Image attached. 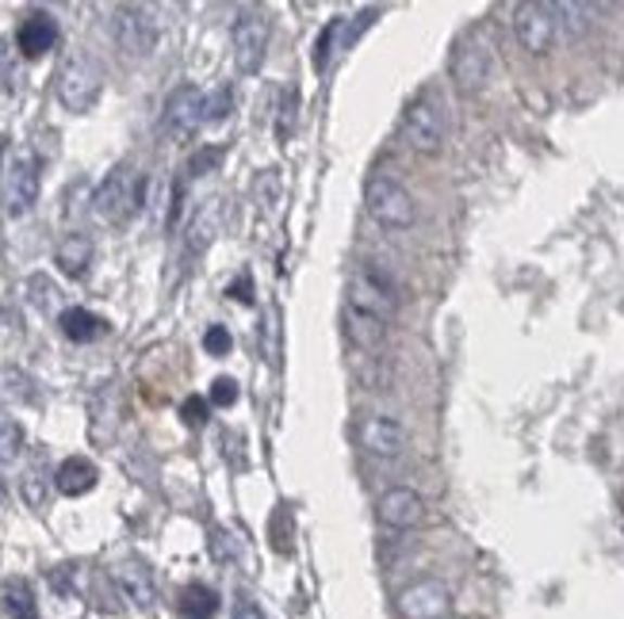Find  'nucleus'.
I'll use <instances>...</instances> for the list:
<instances>
[{
	"mask_svg": "<svg viewBox=\"0 0 624 619\" xmlns=\"http://www.w3.org/2000/svg\"><path fill=\"white\" fill-rule=\"evenodd\" d=\"M365 207L368 218L383 230H410L418 222V203H413L410 188L387 172H375L365 184Z\"/></svg>",
	"mask_w": 624,
	"mask_h": 619,
	"instance_id": "obj_1",
	"label": "nucleus"
},
{
	"mask_svg": "<svg viewBox=\"0 0 624 619\" xmlns=\"http://www.w3.org/2000/svg\"><path fill=\"white\" fill-rule=\"evenodd\" d=\"M100 92H104V69L97 65V57L85 54V50L65 57L62 69H58V100H62L65 112H92Z\"/></svg>",
	"mask_w": 624,
	"mask_h": 619,
	"instance_id": "obj_2",
	"label": "nucleus"
},
{
	"mask_svg": "<svg viewBox=\"0 0 624 619\" xmlns=\"http://www.w3.org/2000/svg\"><path fill=\"white\" fill-rule=\"evenodd\" d=\"M147 188L150 180L138 177L130 165H115L104 177V184H100L97 199H92L97 203V215L112 225H123L130 215H138V210L147 207Z\"/></svg>",
	"mask_w": 624,
	"mask_h": 619,
	"instance_id": "obj_3",
	"label": "nucleus"
},
{
	"mask_svg": "<svg viewBox=\"0 0 624 619\" xmlns=\"http://www.w3.org/2000/svg\"><path fill=\"white\" fill-rule=\"evenodd\" d=\"M403 138L413 153H433L445 150V138H448V122H445V107L433 92H422L418 100H410L403 112Z\"/></svg>",
	"mask_w": 624,
	"mask_h": 619,
	"instance_id": "obj_4",
	"label": "nucleus"
},
{
	"mask_svg": "<svg viewBox=\"0 0 624 619\" xmlns=\"http://www.w3.org/2000/svg\"><path fill=\"white\" fill-rule=\"evenodd\" d=\"M157 35H162V27H157L154 12L142 9V4H119L112 12V39L127 57H150L157 47Z\"/></svg>",
	"mask_w": 624,
	"mask_h": 619,
	"instance_id": "obj_5",
	"label": "nucleus"
},
{
	"mask_svg": "<svg viewBox=\"0 0 624 619\" xmlns=\"http://www.w3.org/2000/svg\"><path fill=\"white\" fill-rule=\"evenodd\" d=\"M39 188H42L39 157H35V150H20L9 169H4V210H9V218H24L39 203Z\"/></svg>",
	"mask_w": 624,
	"mask_h": 619,
	"instance_id": "obj_6",
	"label": "nucleus"
},
{
	"mask_svg": "<svg viewBox=\"0 0 624 619\" xmlns=\"http://www.w3.org/2000/svg\"><path fill=\"white\" fill-rule=\"evenodd\" d=\"M395 608L403 619H448L453 616V589L441 578H422L398 593Z\"/></svg>",
	"mask_w": 624,
	"mask_h": 619,
	"instance_id": "obj_7",
	"label": "nucleus"
},
{
	"mask_svg": "<svg viewBox=\"0 0 624 619\" xmlns=\"http://www.w3.org/2000/svg\"><path fill=\"white\" fill-rule=\"evenodd\" d=\"M513 35H518L521 50H529L533 57H544L551 47H556V35H560V24H556V12L551 4H518L513 9Z\"/></svg>",
	"mask_w": 624,
	"mask_h": 619,
	"instance_id": "obj_8",
	"label": "nucleus"
},
{
	"mask_svg": "<svg viewBox=\"0 0 624 619\" xmlns=\"http://www.w3.org/2000/svg\"><path fill=\"white\" fill-rule=\"evenodd\" d=\"M345 306L357 310V314L391 322V314H395V283L383 272H375V268H360V275L349 283V302Z\"/></svg>",
	"mask_w": 624,
	"mask_h": 619,
	"instance_id": "obj_9",
	"label": "nucleus"
},
{
	"mask_svg": "<svg viewBox=\"0 0 624 619\" xmlns=\"http://www.w3.org/2000/svg\"><path fill=\"white\" fill-rule=\"evenodd\" d=\"M448 73H453V85L463 92V96H475V92H483L491 81V50L479 39L456 42Z\"/></svg>",
	"mask_w": 624,
	"mask_h": 619,
	"instance_id": "obj_10",
	"label": "nucleus"
},
{
	"mask_svg": "<svg viewBox=\"0 0 624 619\" xmlns=\"http://www.w3.org/2000/svg\"><path fill=\"white\" fill-rule=\"evenodd\" d=\"M165 130L177 138H188L207 122V92H200L195 85H180L169 92L165 100V115H162Z\"/></svg>",
	"mask_w": 624,
	"mask_h": 619,
	"instance_id": "obj_11",
	"label": "nucleus"
},
{
	"mask_svg": "<svg viewBox=\"0 0 624 619\" xmlns=\"http://www.w3.org/2000/svg\"><path fill=\"white\" fill-rule=\"evenodd\" d=\"M268 50V16L265 12H242L234 24V62L242 73H257Z\"/></svg>",
	"mask_w": 624,
	"mask_h": 619,
	"instance_id": "obj_12",
	"label": "nucleus"
},
{
	"mask_svg": "<svg viewBox=\"0 0 624 619\" xmlns=\"http://www.w3.org/2000/svg\"><path fill=\"white\" fill-rule=\"evenodd\" d=\"M357 440L368 455L375 459H398L406 451V428L395 417H365L357 425Z\"/></svg>",
	"mask_w": 624,
	"mask_h": 619,
	"instance_id": "obj_13",
	"label": "nucleus"
},
{
	"mask_svg": "<svg viewBox=\"0 0 624 619\" xmlns=\"http://www.w3.org/2000/svg\"><path fill=\"white\" fill-rule=\"evenodd\" d=\"M425 516V501L422 493L406 490V486H395V490H387L380 498V520L387 524V528L395 531H410L418 528Z\"/></svg>",
	"mask_w": 624,
	"mask_h": 619,
	"instance_id": "obj_14",
	"label": "nucleus"
},
{
	"mask_svg": "<svg viewBox=\"0 0 624 619\" xmlns=\"http://www.w3.org/2000/svg\"><path fill=\"white\" fill-rule=\"evenodd\" d=\"M115 585L119 593L127 596L135 608L150 611L157 601V585H154V573H150L147 563H138V558H127V563L115 566Z\"/></svg>",
	"mask_w": 624,
	"mask_h": 619,
	"instance_id": "obj_15",
	"label": "nucleus"
},
{
	"mask_svg": "<svg viewBox=\"0 0 624 619\" xmlns=\"http://www.w3.org/2000/svg\"><path fill=\"white\" fill-rule=\"evenodd\" d=\"M58 42V20L50 16V12H31V16H24V24H20L16 31V50L24 57H42L47 50H54Z\"/></svg>",
	"mask_w": 624,
	"mask_h": 619,
	"instance_id": "obj_16",
	"label": "nucleus"
},
{
	"mask_svg": "<svg viewBox=\"0 0 624 619\" xmlns=\"http://www.w3.org/2000/svg\"><path fill=\"white\" fill-rule=\"evenodd\" d=\"M97 482H100L97 463L85 455H69L62 467L54 470V486H58V493H65V498H85V493L97 490Z\"/></svg>",
	"mask_w": 624,
	"mask_h": 619,
	"instance_id": "obj_17",
	"label": "nucleus"
},
{
	"mask_svg": "<svg viewBox=\"0 0 624 619\" xmlns=\"http://www.w3.org/2000/svg\"><path fill=\"white\" fill-rule=\"evenodd\" d=\"M58 325H62V333L74 345H92V340H100L107 333V322L100 314H92V310H85V306H74V310H62V318H58Z\"/></svg>",
	"mask_w": 624,
	"mask_h": 619,
	"instance_id": "obj_18",
	"label": "nucleus"
},
{
	"mask_svg": "<svg viewBox=\"0 0 624 619\" xmlns=\"http://www.w3.org/2000/svg\"><path fill=\"white\" fill-rule=\"evenodd\" d=\"M54 265L62 268L69 280H81V275L89 272V265H92V242L85 234L62 237V242H58V249H54Z\"/></svg>",
	"mask_w": 624,
	"mask_h": 619,
	"instance_id": "obj_19",
	"label": "nucleus"
},
{
	"mask_svg": "<svg viewBox=\"0 0 624 619\" xmlns=\"http://www.w3.org/2000/svg\"><path fill=\"white\" fill-rule=\"evenodd\" d=\"M345 333H349V340L357 348H380L383 340H387V322H380V318H368V314H357V310H349L345 306Z\"/></svg>",
	"mask_w": 624,
	"mask_h": 619,
	"instance_id": "obj_20",
	"label": "nucleus"
},
{
	"mask_svg": "<svg viewBox=\"0 0 624 619\" xmlns=\"http://www.w3.org/2000/svg\"><path fill=\"white\" fill-rule=\"evenodd\" d=\"M551 12H556V24L563 27V35H568V39H583V35L594 27V16H598V9H594V4H578V0L551 4Z\"/></svg>",
	"mask_w": 624,
	"mask_h": 619,
	"instance_id": "obj_21",
	"label": "nucleus"
},
{
	"mask_svg": "<svg viewBox=\"0 0 624 619\" xmlns=\"http://www.w3.org/2000/svg\"><path fill=\"white\" fill-rule=\"evenodd\" d=\"M24 425L12 413H0V470H9L24 455Z\"/></svg>",
	"mask_w": 624,
	"mask_h": 619,
	"instance_id": "obj_22",
	"label": "nucleus"
},
{
	"mask_svg": "<svg viewBox=\"0 0 624 619\" xmlns=\"http://www.w3.org/2000/svg\"><path fill=\"white\" fill-rule=\"evenodd\" d=\"M4 608H9V619H39V604L24 578H12L4 585Z\"/></svg>",
	"mask_w": 624,
	"mask_h": 619,
	"instance_id": "obj_23",
	"label": "nucleus"
},
{
	"mask_svg": "<svg viewBox=\"0 0 624 619\" xmlns=\"http://www.w3.org/2000/svg\"><path fill=\"white\" fill-rule=\"evenodd\" d=\"M20 493H24V501L31 508H42L47 505V493H50V478L47 470H42V459L39 463H31V467L24 470V478H20Z\"/></svg>",
	"mask_w": 624,
	"mask_h": 619,
	"instance_id": "obj_24",
	"label": "nucleus"
},
{
	"mask_svg": "<svg viewBox=\"0 0 624 619\" xmlns=\"http://www.w3.org/2000/svg\"><path fill=\"white\" fill-rule=\"evenodd\" d=\"M280 340H284V325H280V310L276 306H268V314H265V330H260V348H265L268 363L272 367H280Z\"/></svg>",
	"mask_w": 624,
	"mask_h": 619,
	"instance_id": "obj_25",
	"label": "nucleus"
},
{
	"mask_svg": "<svg viewBox=\"0 0 624 619\" xmlns=\"http://www.w3.org/2000/svg\"><path fill=\"white\" fill-rule=\"evenodd\" d=\"M27 291H31L35 310H42V314H50V310H58V287L47 280V275H31V280H27Z\"/></svg>",
	"mask_w": 624,
	"mask_h": 619,
	"instance_id": "obj_26",
	"label": "nucleus"
},
{
	"mask_svg": "<svg viewBox=\"0 0 624 619\" xmlns=\"http://www.w3.org/2000/svg\"><path fill=\"white\" fill-rule=\"evenodd\" d=\"M219 162H222V150L219 145H207V150H200L192 162H188V172H192V177H207V172L219 169Z\"/></svg>",
	"mask_w": 624,
	"mask_h": 619,
	"instance_id": "obj_27",
	"label": "nucleus"
},
{
	"mask_svg": "<svg viewBox=\"0 0 624 619\" xmlns=\"http://www.w3.org/2000/svg\"><path fill=\"white\" fill-rule=\"evenodd\" d=\"M230 333H227V325H212V330L203 333V348H207V356H227L230 352Z\"/></svg>",
	"mask_w": 624,
	"mask_h": 619,
	"instance_id": "obj_28",
	"label": "nucleus"
},
{
	"mask_svg": "<svg viewBox=\"0 0 624 619\" xmlns=\"http://www.w3.org/2000/svg\"><path fill=\"white\" fill-rule=\"evenodd\" d=\"M212 402H215V405H222V410L238 402V383H234V378H227V375L215 378V386H212Z\"/></svg>",
	"mask_w": 624,
	"mask_h": 619,
	"instance_id": "obj_29",
	"label": "nucleus"
},
{
	"mask_svg": "<svg viewBox=\"0 0 624 619\" xmlns=\"http://www.w3.org/2000/svg\"><path fill=\"white\" fill-rule=\"evenodd\" d=\"M230 112V89H219L215 96H207V122H219Z\"/></svg>",
	"mask_w": 624,
	"mask_h": 619,
	"instance_id": "obj_30",
	"label": "nucleus"
},
{
	"mask_svg": "<svg viewBox=\"0 0 624 619\" xmlns=\"http://www.w3.org/2000/svg\"><path fill=\"white\" fill-rule=\"evenodd\" d=\"M180 413H184V421H188V425H195V428H200L203 421H207V402H203V398H188V402H184V410H180Z\"/></svg>",
	"mask_w": 624,
	"mask_h": 619,
	"instance_id": "obj_31",
	"label": "nucleus"
},
{
	"mask_svg": "<svg viewBox=\"0 0 624 619\" xmlns=\"http://www.w3.org/2000/svg\"><path fill=\"white\" fill-rule=\"evenodd\" d=\"M234 619H265V611H260L250 596H238V601H234Z\"/></svg>",
	"mask_w": 624,
	"mask_h": 619,
	"instance_id": "obj_32",
	"label": "nucleus"
},
{
	"mask_svg": "<svg viewBox=\"0 0 624 619\" xmlns=\"http://www.w3.org/2000/svg\"><path fill=\"white\" fill-rule=\"evenodd\" d=\"M250 291H253L250 275H242V280H238V283H230V287H227V295H230V298H238V302H245V306H250V302H253V295H250Z\"/></svg>",
	"mask_w": 624,
	"mask_h": 619,
	"instance_id": "obj_33",
	"label": "nucleus"
},
{
	"mask_svg": "<svg viewBox=\"0 0 624 619\" xmlns=\"http://www.w3.org/2000/svg\"><path fill=\"white\" fill-rule=\"evenodd\" d=\"M0 85L12 89V73H9V42H0Z\"/></svg>",
	"mask_w": 624,
	"mask_h": 619,
	"instance_id": "obj_34",
	"label": "nucleus"
},
{
	"mask_svg": "<svg viewBox=\"0 0 624 619\" xmlns=\"http://www.w3.org/2000/svg\"><path fill=\"white\" fill-rule=\"evenodd\" d=\"M448 619H456V616H448Z\"/></svg>",
	"mask_w": 624,
	"mask_h": 619,
	"instance_id": "obj_35",
	"label": "nucleus"
}]
</instances>
